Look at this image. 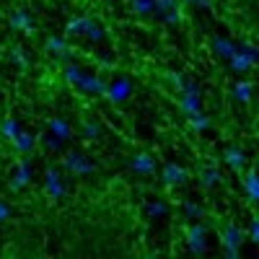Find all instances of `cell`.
<instances>
[{
	"instance_id": "27",
	"label": "cell",
	"mask_w": 259,
	"mask_h": 259,
	"mask_svg": "<svg viewBox=\"0 0 259 259\" xmlns=\"http://www.w3.org/2000/svg\"><path fill=\"white\" fill-rule=\"evenodd\" d=\"M45 145H47V148H52V150H60V148H62V140H57L55 135H50V133H47V135H45Z\"/></svg>"
},
{
	"instance_id": "5",
	"label": "cell",
	"mask_w": 259,
	"mask_h": 259,
	"mask_svg": "<svg viewBox=\"0 0 259 259\" xmlns=\"http://www.w3.org/2000/svg\"><path fill=\"white\" fill-rule=\"evenodd\" d=\"M78 89H80L83 94H104L106 83H104L99 75H94V73H83V78L78 80Z\"/></svg>"
},
{
	"instance_id": "17",
	"label": "cell",
	"mask_w": 259,
	"mask_h": 259,
	"mask_svg": "<svg viewBox=\"0 0 259 259\" xmlns=\"http://www.w3.org/2000/svg\"><path fill=\"white\" fill-rule=\"evenodd\" d=\"M83 68H80V65H75V62H68V65H65V78H68V83H73V85H78V80L83 78Z\"/></svg>"
},
{
	"instance_id": "9",
	"label": "cell",
	"mask_w": 259,
	"mask_h": 259,
	"mask_svg": "<svg viewBox=\"0 0 259 259\" xmlns=\"http://www.w3.org/2000/svg\"><path fill=\"white\" fill-rule=\"evenodd\" d=\"M212 50H215V55H221L226 60H231L236 55V45L226 36H212Z\"/></svg>"
},
{
	"instance_id": "1",
	"label": "cell",
	"mask_w": 259,
	"mask_h": 259,
	"mask_svg": "<svg viewBox=\"0 0 259 259\" xmlns=\"http://www.w3.org/2000/svg\"><path fill=\"white\" fill-rule=\"evenodd\" d=\"M259 52L254 45H249V41H241V45H236V55L228 60L231 62V70L233 73H246L254 68V62H256Z\"/></svg>"
},
{
	"instance_id": "13",
	"label": "cell",
	"mask_w": 259,
	"mask_h": 259,
	"mask_svg": "<svg viewBox=\"0 0 259 259\" xmlns=\"http://www.w3.org/2000/svg\"><path fill=\"white\" fill-rule=\"evenodd\" d=\"M47 50H50V52H55V55H62V57H68V55H70L68 41L60 39V36H50V39H47Z\"/></svg>"
},
{
	"instance_id": "8",
	"label": "cell",
	"mask_w": 259,
	"mask_h": 259,
	"mask_svg": "<svg viewBox=\"0 0 259 259\" xmlns=\"http://www.w3.org/2000/svg\"><path fill=\"white\" fill-rule=\"evenodd\" d=\"M11 29H18V31H24V29H34V18H31V13H29V11H24V8L13 11V16H11Z\"/></svg>"
},
{
	"instance_id": "30",
	"label": "cell",
	"mask_w": 259,
	"mask_h": 259,
	"mask_svg": "<svg viewBox=\"0 0 259 259\" xmlns=\"http://www.w3.org/2000/svg\"><path fill=\"white\" fill-rule=\"evenodd\" d=\"M3 218H8V207L0 202V221H3Z\"/></svg>"
},
{
	"instance_id": "14",
	"label": "cell",
	"mask_w": 259,
	"mask_h": 259,
	"mask_svg": "<svg viewBox=\"0 0 259 259\" xmlns=\"http://www.w3.org/2000/svg\"><path fill=\"white\" fill-rule=\"evenodd\" d=\"M233 99L241 101V104H246V101L251 99V83H249V80L236 83V85H233Z\"/></svg>"
},
{
	"instance_id": "11",
	"label": "cell",
	"mask_w": 259,
	"mask_h": 259,
	"mask_svg": "<svg viewBox=\"0 0 259 259\" xmlns=\"http://www.w3.org/2000/svg\"><path fill=\"white\" fill-rule=\"evenodd\" d=\"M130 166H133L135 171H140V174H150V171H153V158H150L148 153H138V156H133Z\"/></svg>"
},
{
	"instance_id": "21",
	"label": "cell",
	"mask_w": 259,
	"mask_h": 259,
	"mask_svg": "<svg viewBox=\"0 0 259 259\" xmlns=\"http://www.w3.org/2000/svg\"><path fill=\"white\" fill-rule=\"evenodd\" d=\"M47 187H50V192L55 194V197H57V194H62V187H60V174H57L55 168H50V171H47Z\"/></svg>"
},
{
	"instance_id": "24",
	"label": "cell",
	"mask_w": 259,
	"mask_h": 259,
	"mask_svg": "<svg viewBox=\"0 0 259 259\" xmlns=\"http://www.w3.org/2000/svg\"><path fill=\"white\" fill-rule=\"evenodd\" d=\"M161 21H163V24H168V26H174V24H179V21H182V11H179V8L168 11V13L161 16Z\"/></svg>"
},
{
	"instance_id": "4",
	"label": "cell",
	"mask_w": 259,
	"mask_h": 259,
	"mask_svg": "<svg viewBox=\"0 0 259 259\" xmlns=\"http://www.w3.org/2000/svg\"><path fill=\"white\" fill-rule=\"evenodd\" d=\"M47 130H50V135H55L57 140H70L73 138V130H70V124L65 122L62 117H52V119H47Z\"/></svg>"
},
{
	"instance_id": "19",
	"label": "cell",
	"mask_w": 259,
	"mask_h": 259,
	"mask_svg": "<svg viewBox=\"0 0 259 259\" xmlns=\"http://www.w3.org/2000/svg\"><path fill=\"white\" fill-rule=\"evenodd\" d=\"M174 8H179V3L177 0H153V13L161 18L163 13H168V11H174Z\"/></svg>"
},
{
	"instance_id": "18",
	"label": "cell",
	"mask_w": 259,
	"mask_h": 259,
	"mask_svg": "<svg viewBox=\"0 0 259 259\" xmlns=\"http://www.w3.org/2000/svg\"><path fill=\"white\" fill-rule=\"evenodd\" d=\"M80 133L89 138V140H96V138L101 135V124H99V122H91V119H85V122L80 124Z\"/></svg>"
},
{
	"instance_id": "26",
	"label": "cell",
	"mask_w": 259,
	"mask_h": 259,
	"mask_svg": "<svg viewBox=\"0 0 259 259\" xmlns=\"http://www.w3.org/2000/svg\"><path fill=\"white\" fill-rule=\"evenodd\" d=\"M85 36H89L91 41H104V31H101V26H99V24H94V26L89 29V34H85Z\"/></svg>"
},
{
	"instance_id": "10",
	"label": "cell",
	"mask_w": 259,
	"mask_h": 259,
	"mask_svg": "<svg viewBox=\"0 0 259 259\" xmlns=\"http://www.w3.org/2000/svg\"><path fill=\"white\" fill-rule=\"evenodd\" d=\"M34 143H36V138H34L31 133H24V130H21V133L13 138V145H16V150H18V153H31Z\"/></svg>"
},
{
	"instance_id": "12",
	"label": "cell",
	"mask_w": 259,
	"mask_h": 259,
	"mask_svg": "<svg viewBox=\"0 0 259 259\" xmlns=\"http://www.w3.org/2000/svg\"><path fill=\"white\" fill-rule=\"evenodd\" d=\"M0 133H3L8 140H13V138L21 133V124H18V119H16V117H6L3 122H0Z\"/></svg>"
},
{
	"instance_id": "29",
	"label": "cell",
	"mask_w": 259,
	"mask_h": 259,
	"mask_svg": "<svg viewBox=\"0 0 259 259\" xmlns=\"http://www.w3.org/2000/svg\"><path fill=\"white\" fill-rule=\"evenodd\" d=\"M13 57H16L18 65H26V57H24V52H21V50H13Z\"/></svg>"
},
{
	"instance_id": "31",
	"label": "cell",
	"mask_w": 259,
	"mask_h": 259,
	"mask_svg": "<svg viewBox=\"0 0 259 259\" xmlns=\"http://www.w3.org/2000/svg\"><path fill=\"white\" fill-rule=\"evenodd\" d=\"M187 3H192V6H207V0H187Z\"/></svg>"
},
{
	"instance_id": "23",
	"label": "cell",
	"mask_w": 259,
	"mask_h": 259,
	"mask_svg": "<svg viewBox=\"0 0 259 259\" xmlns=\"http://www.w3.org/2000/svg\"><path fill=\"white\" fill-rule=\"evenodd\" d=\"M189 122H192V127L197 130V133H202V130L210 127V117L207 114H194V117H189Z\"/></svg>"
},
{
	"instance_id": "6",
	"label": "cell",
	"mask_w": 259,
	"mask_h": 259,
	"mask_svg": "<svg viewBox=\"0 0 259 259\" xmlns=\"http://www.w3.org/2000/svg\"><path fill=\"white\" fill-rule=\"evenodd\" d=\"M94 24H96L94 18H89V16H78V18H70V21H68L65 31L73 34V36H80V34H89V29H91Z\"/></svg>"
},
{
	"instance_id": "15",
	"label": "cell",
	"mask_w": 259,
	"mask_h": 259,
	"mask_svg": "<svg viewBox=\"0 0 259 259\" xmlns=\"http://www.w3.org/2000/svg\"><path fill=\"white\" fill-rule=\"evenodd\" d=\"M29 174H31V166H29V161H21V166H18V174H16V182H11V187L13 189H21L26 182H29Z\"/></svg>"
},
{
	"instance_id": "28",
	"label": "cell",
	"mask_w": 259,
	"mask_h": 259,
	"mask_svg": "<svg viewBox=\"0 0 259 259\" xmlns=\"http://www.w3.org/2000/svg\"><path fill=\"white\" fill-rule=\"evenodd\" d=\"M202 182H205V184H215V182H218V174H215V171H205Z\"/></svg>"
},
{
	"instance_id": "25",
	"label": "cell",
	"mask_w": 259,
	"mask_h": 259,
	"mask_svg": "<svg viewBox=\"0 0 259 259\" xmlns=\"http://www.w3.org/2000/svg\"><path fill=\"white\" fill-rule=\"evenodd\" d=\"M246 189H249L251 200H254V194H256V174L254 171H246Z\"/></svg>"
},
{
	"instance_id": "7",
	"label": "cell",
	"mask_w": 259,
	"mask_h": 259,
	"mask_svg": "<svg viewBox=\"0 0 259 259\" xmlns=\"http://www.w3.org/2000/svg\"><path fill=\"white\" fill-rule=\"evenodd\" d=\"M65 166H68L70 171H78V174H89V171L94 168L89 161H85V156L80 153V150H73V153L65 158Z\"/></svg>"
},
{
	"instance_id": "20",
	"label": "cell",
	"mask_w": 259,
	"mask_h": 259,
	"mask_svg": "<svg viewBox=\"0 0 259 259\" xmlns=\"http://www.w3.org/2000/svg\"><path fill=\"white\" fill-rule=\"evenodd\" d=\"M130 6L138 16H150L153 13V0H130Z\"/></svg>"
},
{
	"instance_id": "16",
	"label": "cell",
	"mask_w": 259,
	"mask_h": 259,
	"mask_svg": "<svg viewBox=\"0 0 259 259\" xmlns=\"http://www.w3.org/2000/svg\"><path fill=\"white\" fill-rule=\"evenodd\" d=\"M163 179L168 182V184H182L184 182V168H179V166H166V171H163Z\"/></svg>"
},
{
	"instance_id": "2",
	"label": "cell",
	"mask_w": 259,
	"mask_h": 259,
	"mask_svg": "<svg viewBox=\"0 0 259 259\" xmlns=\"http://www.w3.org/2000/svg\"><path fill=\"white\" fill-rule=\"evenodd\" d=\"M179 94H182V109H184V114L187 117H194V114H202V109H200V85L194 83V80H184V85L179 89Z\"/></svg>"
},
{
	"instance_id": "3",
	"label": "cell",
	"mask_w": 259,
	"mask_h": 259,
	"mask_svg": "<svg viewBox=\"0 0 259 259\" xmlns=\"http://www.w3.org/2000/svg\"><path fill=\"white\" fill-rule=\"evenodd\" d=\"M133 91H135V89H133V80L124 78V75H119V78H114V80L104 89V96L109 99L112 104H124L130 96H133Z\"/></svg>"
},
{
	"instance_id": "22",
	"label": "cell",
	"mask_w": 259,
	"mask_h": 259,
	"mask_svg": "<svg viewBox=\"0 0 259 259\" xmlns=\"http://www.w3.org/2000/svg\"><path fill=\"white\" fill-rule=\"evenodd\" d=\"M226 161L231 163V168H241L244 166V153L236 150V148H231V150H226Z\"/></svg>"
}]
</instances>
